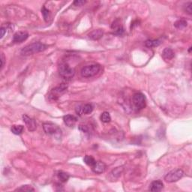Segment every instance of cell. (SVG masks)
Listing matches in <instances>:
<instances>
[{
  "label": "cell",
  "mask_w": 192,
  "mask_h": 192,
  "mask_svg": "<svg viewBox=\"0 0 192 192\" xmlns=\"http://www.w3.org/2000/svg\"><path fill=\"white\" fill-rule=\"evenodd\" d=\"M48 48V46L40 42H35L27 45L21 50V54L23 56H30L32 54L40 53L45 50Z\"/></svg>",
  "instance_id": "1"
},
{
  "label": "cell",
  "mask_w": 192,
  "mask_h": 192,
  "mask_svg": "<svg viewBox=\"0 0 192 192\" xmlns=\"http://www.w3.org/2000/svg\"><path fill=\"white\" fill-rule=\"evenodd\" d=\"M43 128L45 133L49 136H52L56 139L61 138L62 137V130L56 124L52 123H44Z\"/></svg>",
  "instance_id": "2"
},
{
  "label": "cell",
  "mask_w": 192,
  "mask_h": 192,
  "mask_svg": "<svg viewBox=\"0 0 192 192\" xmlns=\"http://www.w3.org/2000/svg\"><path fill=\"white\" fill-rule=\"evenodd\" d=\"M59 72L60 77L66 80H70L74 77L75 74V69L71 67L66 62H63L59 65Z\"/></svg>",
  "instance_id": "3"
},
{
  "label": "cell",
  "mask_w": 192,
  "mask_h": 192,
  "mask_svg": "<svg viewBox=\"0 0 192 192\" xmlns=\"http://www.w3.org/2000/svg\"><path fill=\"white\" fill-rule=\"evenodd\" d=\"M101 71V65L98 64H93L90 65H86L83 67L81 69V76L83 77L89 78L95 76L100 72Z\"/></svg>",
  "instance_id": "4"
},
{
  "label": "cell",
  "mask_w": 192,
  "mask_h": 192,
  "mask_svg": "<svg viewBox=\"0 0 192 192\" xmlns=\"http://www.w3.org/2000/svg\"><path fill=\"white\" fill-rule=\"evenodd\" d=\"M132 102H133L134 107L137 108V110H139V111L146 107V97L141 92H137V93L134 94L133 97H132Z\"/></svg>",
  "instance_id": "5"
},
{
  "label": "cell",
  "mask_w": 192,
  "mask_h": 192,
  "mask_svg": "<svg viewBox=\"0 0 192 192\" xmlns=\"http://www.w3.org/2000/svg\"><path fill=\"white\" fill-rule=\"evenodd\" d=\"M183 176H184V172L181 169H176L170 171L165 176V179L167 182H175L182 179Z\"/></svg>",
  "instance_id": "6"
},
{
  "label": "cell",
  "mask_w": 192,
  "mask_h": 192,
  "mask_svg": "<svg viewBox=\"0 0 192 192\" xmlns=\"http://www.w3.org/2000/svg\"><path fill=\"white\" fill-rule=\"evenodd\" d=\"M67 87H68L65 84H61L58 86L55 87V88H54L53 90H52L51 92H50V95H49V97H50V98L52 99V100H56L59 96L62 95V94L66 92Z\"/></svg>",
  "instance_id": "7"
},
{
  "label": "cell",
  "mask_w": 192,
  "mask_h": 192,
  "mask_svg": "<svg viewBox=\"0 0 192 192\" xmlns=\"http://www.w3.org/2000/svg\"><path fill=\"white\" fill-rule=\"evenodd\" d=\"M23 122L25 123L28 130L29 131H34L36 130V128H37V124H36L35 120L34 119L29 117L27 115H23Z\"/></svg>",
  "instance_id": "8"
},
{
  "label": "cell",
  "mask_w": 192,
  "mask_h": 192,
  "mask_svg": "<svg viewBox=\"0 0 192 192\" xmlns=\"http://www.w3.org/2000/svg\"><path fill=\"white\" fill-rule=\"evenodd\" d=\"M29 34L27 32H17L14 35L13 42L14 43H22L27 39Z\"/></svg>",
  "instance_id": "9"
},
{
  "label": "cell",
  "mask_w": 192,
  "mask_h": 192,
  "mask_svg": "<svg viewBox=\"0 0 192 192\" xmlns=\"http://www.w3.org/2000/svg\"><path fill=\"white\" fill-rule=\"evenodd\" d=\"M111 28H112V29H113L116 35H122L124 33V29L123 27V25H122L120 20H119V19L116 20L115 21H113L112 26H111Z\"/></svg>",
  "instance_id": "10"
},
{
  "label": "cell",
  "mask_w": 192,
  "mask_h": 192,
  "mask_svg": "<svg viewBox=\"0 0 192 192\" xmlns=\"http://www.w3.org/2000/svg\"><path fill=\"white\" fill-rule=\"evenodd\" d=\"M106 167H107V166L104 162L96 161L95 165L93 167H92V170L95 173L102 174L105 171Z\"/></svg>",
  "instance_id": "11"
},
{
  "label": "cell",
  "mask_w": 192,
  "mask_h": 192,
  "mask_svg": "<svg viewBox=\"0 0 192 192\" xmlns=\"http://www.w3.org/2000/svg\"><path fill=\"white\" fill-rule=\"evenodd\" d=\"M63 121L64 123L67 126L69 127H73L74 126V125L76 124L77 121V119L73 115H66L63 117Z\"/></svg>",
  "instance_id": "12"
},
{
  "label": "cell",
  "mask_w": 192,
  "mask_h": 192,
  "mask_svg": "<svg viewBox=\"0 0 192 192\" xmlns=\"http://www.w3.org/2000/svg\"><path fill=\"white\" fill-rule=\"evenodd\" d=\"M103 35H104V31L102 29H95L88 35V37L91 40L96 41V40H99L100 38H102L103 37Z\"/></svg>",
  "instance_id": "13"
},
{
  "label": "cell",
  "mask_w": 192,
  "mask_h": 192,
  "mask_svg": "<svg viewBox=\"0 0 192 192\" xmlns=\"http://www.w3.org/2000/svg\"><path fill=\"white\" fill-rule=\"evenodd\" d=\"M163 188L164 184L161 180L153 181L149 186V190L151 191H161Z\"/></svg>",
  "instance_id": "14"
},
{
  "label": "cell",
  "mask_w": 192,
  "mask_h": 192,
  "mask_svg": "<svg viewBox=\"0 0 192 192\" xmlns=\"http://www.w3.org/2000/svg\"><path fill=\"white\" fill-rule=\"evenodd\" d=\"M41 14H42L44 19L45 22L50 23L52 20V15L51 12L50 11V10H48V8H46V7L43 6L41 8Z\"/></svg>",
  "instance_id": "15"
},
{
  "label": "cell",
  "mask_w": 192,
  "mask_h": 192,
  "mask_svg": "<svg viewBox=\"0 0 192 192\" xmlns=\"http://www.w3.org/2000/svg\"><path fill=\"white\" fill-rule=\"evenodd\" d=\"M175 56V54H174L173 50L171 48H167L163 50V53H162V57L165 59H172L173 57Z\"/></svg>",
  "instance_id": "16"
},
{
  "label": "cell",
  "mask_w": 192,
  "mask_h": 192,
  "mask_svg": "<svg viewBox=\"0 0 192 192\" xmlns=\"http://www.w3.org/2000/svg\"><path fill=\"white\" fill-rule=\"evenodd\" d=\"M161 44V41L160 40H153V39H149L145 42V45L146 47L149 48H155V47L159 46Z\"/></svg>",
  "instance_id": "17"
},
{
  "label": "cell",
  "mask_w": 192,
  "mask_h": 192,
  "mask_svg": "<svg viewBox=\"0 0 192 192\" xmlns=\"http://www.w3.org/2000/svg\"><path fill=\"white\" fill-rule=\"evenodd\" d=\"M23 126L21 125H12L11 130V132L13 134H16V135H20V134H21L23 133Z\"/></svg>",
  "instance_id": "18"
},
{
  "label": "cell",
  "mask_w": 192,
  "mask_h": 192,
  "mask_svg": "<svg viewBox=\"0 0 192 192\" xmlns=\"http://www.w3.org/2000/svg\"><path fill=\"white\" fill-rule=\"evenodd\" d=\"M57 177L62 182H66L69 179V175L67 173H65L63 171H59L57 173Z\"/></svg>",
  "instance_id": "19"
},
{
  "label": "cell",
  "mask_w": 192,
  "mask_h": 192,
  "mask_svg": "<svg viewBox=\"0 0 192 192\" xmlns=\"http://www.w3.org/2000/svg\"><path fill=\"white\" fill-rule=\"evenodd\" d=\"M84 162L86 165L90 166V167H93V166L95 165L96 161L95 158H94L92 156H91V155H86L84 157Z\"/></svg>",
  "instance_id": "20"
},
{
  "label": "cell",
  "mask_w": 192,
  "mask_h": 192,
  "mask_svg": "<svg viewBox=\"0 0 192 192\" xmlns=\"http://www.w3.org/2000/svg\"><path fill=\"white\" fill-rule=\"evenodd\" d=\"M92 111H93V107L90 104H86L81 107V113L84 114H90L92 112Z\"/></svg>",
  "instance_id": "21"
},
{
  "label": "cell",
  "mask_w": 192,
  "mask_h": 192,
  "mask_svg": "<svg viewBox=\"0 0 192 192\" xmlns=\"http://www.w3.org/2000/svg\"><path fill=\"white\" fill-rule=\"evenodd\" d=\"M174 26H175L176 29H184L185 27H187V21L186 20H184V19H180V20H177V21L174 23Z\"/></svg>",
  "instance_id": "22"
},
{
  "label": "cell",
  "mask_w": 192,
  "mask_h": 192,
  "mask_svg": "<svg viewBox=\"0 0 192 192\" xmlns=\"http://www.w3.org/2000/svg\"><path fill=\"white\" fill-rule=\"evenodd\" d=\"M123 167H116L115 170H113L112 172L111 173V176H113V179H117V178L119 177V176H120V175H121L122 173V171H123Z\"/></svg>",
  "instance_id": "23"
},
{
  "label": "cell",
  "mask_w": 192,
  "mask_h": 192,
  "mask_svg": "<svg viewBox=\"0 0 192 192\" xmlns=\"http://www.w3.org/2000/svg\"><path fill=\"white\" fill-rule=\"evenodd\" d=\"M101 120L104 123H110L111 121V116L110 115V113L108 112L102 113V116H101Z\"/></svg>",
  "instance_id": "24"
},
{
  "label": "cell",
  "mask_w": 192,
  "mask_h": 192,
  "mask_svg": "<svg viewBox=\"0 0 192 192\" xmlns=\"http://www.w3.org/2000/svg\"><path fill=\"white\" fill-rule=\"evenodd\" d=\"M15 191H34L35 189L31 186H28V185H26V186H20V188H17Z\"/></svg>",
  "instance_id": "25"
},
{
  "label": "cell",
  "mask_w": 192,
  "mask_h": 192,
  "mask_svg": "<svg viewBox=\"0 0 192 192\" xmlns=\"http://www.w3.org/2000/svg\"><path fill=\"white\" fill-rule=\"evenodd\" d=\"M184 10L186 13H188V15H191L192 14V2H189L186 3V6H184Z\"/></svg>",
  "instance_id": "26"
},
{
  "label": "cell",
  "mask_w": 192,
  "mask_h": 192,
  "mask_svg": "<svg viewBox=\"0 0 192 192\" xmlns=\"http://www.w3.org/2000/svg\"><path fill=\"white\" fill-rule=\"evenodd\" d=\"M86 3V1H82V0H76L74 2V6H82Z\"/></svg>",
  "instance_id": "27"
},
{
  "label": "cell",
  "mask_w": 192,
  "mask_h": 192,
  "mask_svg": "<svg viewBox=\"0 0 192 192\" xmlns=\"http://www.w3.org/2000/svg\"><path fill=\"white\" fill-rule=\"evenodd\" d=\"M6 30H7L6 28H5V27H1V29H0V32H1V35H0V38H3V36H4L5 34H6Z\"/></svg>",
  "instance_id": "28"
},
{
  "label": "cell",
  "mask_w": 192,
  "mask_h": 192,
  "mask_svg": "<svg viewBox=\"0 0 192 192\" xmlns=\"http://www.w3.org/2000/svg\"><path fill=\"white\" fill-rule=\"evenodd\" d=\"M4 63H5V56H4V54L2 53V55H1V69H2L3 66H4Z\"/></svg>",
  "instance_id": "29"
}]
</instances>
